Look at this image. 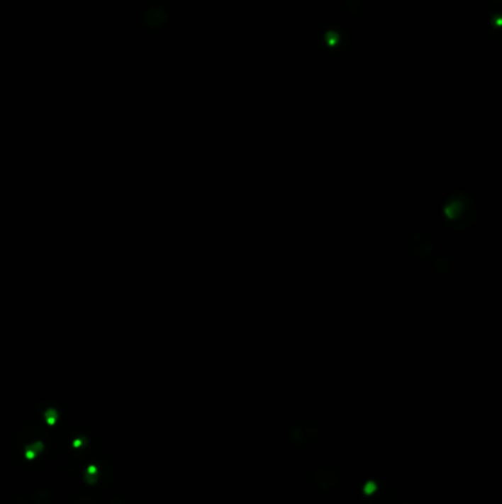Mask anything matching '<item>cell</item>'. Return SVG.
<instances>
[{"label":"cell","instance_id":"7","mask_svg":"<svg viewBox=\"0 0 502 504\" xmlns=\"http://www.w3.org/2000/svg\"><path fill=\"white\" fill-rule=\"evenodd\" d=\"M313 482L318 491L321 493H332L340 486V475L338 469L329 464L318 466L313 473Z\"/></svg>","mask_w":502,"mask_h":504},{"label":"cell","instance_id":"5","mask_svg":"<svg viewBox=\"0 0 502 504\" xmlns=\"http://www.w3.org/2000/svg\"><path fill=\"white\" fill-rule=\"evenodd\" d=\"M98 441L84 428H69L61 438V449L64 456L75 459L96 453Z\"/></svg>","mask_w":502,"mask_h":504},{"label":"cell","instance_id":"9","mask_svg":"<svg viewBox=\"0 0 502 504\" xmlns=\"http://www.w3.org/2000/svg\"><path fill=\"white\" fill-rule=\"evenodd\" d=\"M502 27V12H501V6L498 8H492V11L488 13L486 16V23H485V31L486 35L491 38V40L499 43L501 42V34L499 30Z\"/></svg>","mask_w":502,"mask_h":504},{"label":"cell","instance_id":"16","mask_svg":"<svg viewBox=\"0 0 502 504\" xmlns=\"http://www.w3.org/2000/svg\"><path fill=\"white\" fill-rule=\"evenodd\" d=\"M489 4L492 5V8H498V6H501L502 0H489Z\"/></svg>","mask_w":502,"mask_h":504},{"label":"cell","instance_id":"12","mask_svg":"<svg viewBox=\"0 0 502 504\" xmlns=\"http://www.w3.org/2000/svg\"><path fill=\"white\" fill-rule=\"evenodd\" d=\"M367 4L369 0H345V13L350 18H355Z\"/></svg>","mask_w":502,"mask_h":504},{"label":"cell","instance_id":"3","mask_svg":"<svg viewBox=\"0 0 502 504\" xmlns=\"http://www.w3.org/2000/svg\"><path fill=\"white\" fill-rule=\"evenodd\" d=\"M34 419L38 424H42L55 438H62V435L71 428V417L65 405L55 398H46L38 401L34 405Z\"/></svg>","mask_w":502,"mask_h":504},{"label":"cell","instance_id":"14","mask_svg":"<svg viewBox=\"0 0 502 504\" xmlns=\"http://www.w3.org/2000/svg\"><path fill=\"white\" fill-rule=\"evenodd\" d=\"M106 504H145V503H142V501H139L136 498H128V497H126L123 494H112L108 498Z\"/></svg>","mask_w":502,"mask_h":504},{"label":"cell","instance_id":"4","mask_svg":"<svg viewBox=\"0 0 502 504\" xmlns=\"http://www.w3.org/2000/svg\"><path fill=\"white\" fill-rule=\"evenodd\" d=\"M317 46L329 56L345 55L352 49V34L340 24H327L318 33Z\"/></svg>","mask_w":502,"mask_h":504},{"label":"cell","instance_id":"2","mask_svg":"<svg viewBox=\"0 0 502 504\" xmlns=\"http://www.w3.org/2000/svg\"><path fill=\"white\" fill-rule=\"evenodd\" d=\"M64 472L94 493L109 491L115 482V464L109 457L98 451L89 456L68 459Z\"/></svg>","mask_w":502,"mask_h":504},{"label":"cell","instance_id":"1","mask_svg":"<svg viewBox=\"0 0 502 504\" xmlns=\"http://www.w3.org/2000/svg\"><path fill=\"white\" fill-rule=\"evenodd\" d=\"M56 438L38 423H27L13 437L12 454L16 464L27 472H37L50 463Z\"/></svg>","mask_w":502,"mask_h":504},{"label":"cell","instance_id":"17","mask_svg":"<svg viewBox=\"0 0 502 504\" xmlns=\"http://www.w3.org/2000/svg\"><path fill=\"white\" fill-rule=\"evenodd\" d=\"M398 504H421V503L414 501V500H403V501H401V503H398Z\"/></svg>","mask_w":502,"mask_h":504},{"label":"cell","instance_id":"10","mask_svg":"<svg viewBox=\"0 0 502 504\" xmlns=\"http://www.w3.org/2000/svg\"><path fill=\"white\" fill-rule=\"evenodd\" d=\"M167 19H168V15H167L165 6L158 5V6H155V8H152V9L147 11L146 24H147L150 28H160V27H162V26L167 23Z\"/></svg>","mask_w":502,"mask_h":504},{"label":"cell","instance_id":"11","mask_svg":"<svg viewBox=\"0 0 502 504\" xmlns=\"http://www.w3.org/2000/svg\"><path fill=\"white\" fill-rule=\"evenodd\" d=\"M30 500L33 504H50L53 500V493L48 487H38L33 490Z\"/></svg>","mask_w":502,"mask_h":504},{"label":"cell","instance_id":"8","mask_svg":"<svg viewBox=\"0 0 502 504\" xmlns=\"http://www.w3.org/2000/svg\"><path fill=\"white\" fill-rule=\"evenodd\" d=\"M320 426L311 422H302L295 424L294 428L289 431V439L295 445V447H305L308 444H313L320 438Z\"/></svg>","mask_w":502,"mask_h":504},{"label":"cell","instance_id":"15","mask_svg":"<svg viewBox=\"0 0 502 504\" xmlns=\"http://www.w3.org/2000/svg\"><path fill=\"white\" fill-rule=\"evenodd\" d=\"M2 504H33L28 497H24L21 494H11L8 495Z\"/></svg>","mask_w":502,"mask_h":504},{"label":"cell","instance_id":"6","mask_svg":"<svg viewBox=\"0 0 502 504\" xmlns=\"http://www.w3.org/2000/svg\"><path fill=\"white\" fill-rule=\"evenodd\" d=\"M359 497L364 504H394L391 483L379 476H370L361 482Z\"/></svg>","mask_w":502,"mask_h":504},{"label":"cell","instance_id":"13","mask_svg":"<svg viewBox=\"0 0 502 504\" xmlns=\"http://www.w3.org/2000/svg\"><path fill=\"white\" fill-rule=\"evenodd\" d=\"M69 504H102V501L98 495H94L93 493H80V494H77L75 497H72Z\"/></svg>","mask_w":502,"mask_h":504}]
</instances>
